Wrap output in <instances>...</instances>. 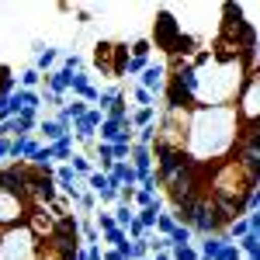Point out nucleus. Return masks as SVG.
<instances>
[{
    "mask_svg": "<svg viewBox=\"0 0 260 260\" xmlns=\"http://www.w3.org/2000/svg\"><path fill=\"white\" fill-rule=\"evenodd\" d=\"M128 49H132V52H128L132 59H149V52H153V45H149V39H136L132 45H128Z\"/></svg>",
    "mask_w": 260,
    "mask_h": 260,
    "instance_id": "dca6fc26",
    "label": "nucleus"
},
{
    "mask_svg": "<svg viewBox=\"0 0 260 260\" xmlns=\"http://www.w3.org/2000/svg\"><path fill=\"white\" fill-rule=\"evenodd\" d=\"M35 132H39V139H45V146H52V142H59L70 136V125H62V121L56 118H42L39 125H35Z\"/></svg>",
    "mask_w": 260,
    "mask_h": 260,
    "instance_id": "7ed1b4c3",
    "label": "nucleus"
},
{
    "mask_svg": "<svg viewBox=\"0 0 260 260\" xmlns=\"http://www.w3.org/2000/svg\"><path fill=\"white\" fill-rule=\"evenodd\" d=\"M149 260H170V250H167V253H153Z\"/></svg>",
    "mask_w": 260,
    "mask_h": 260,
    "instance_id": "cd10ccee",
    "label": "nucleus"
},
{
    "mask_svg": "<svg viewBox=\"0 0 260 260\" xmlns=\"http://www.w3.org/2000/svg\"><path fill=\"white\" fill-rule=\"evenodd\" d=\"M128 146H132V142H111V156H115V163L128 160Z\"/></svg>",
    "mask_w": 260,
    "mask_h": 260,
    "instance_id": "b1692460",
    "label": "nucleus"
},
{
    "mask_svg": "<svg viewBox=\"0 0 260 260\" xmlns=\"http://www.w3.org/2000/svg\"><path fill=\"white\" fill-rule=\"evenodd\" d=\"M14 90V77H11V66H0V101Z\"/></svg>",
    "mask_w": 260,
    "mask_h": 260,
    "instance_id": "aec40b11",
    "label": "nucleus"
},
{
    "mask_svg": "<svg viewBox=\"0 0 260 260\" xmlns=\"http://www.w3.org/2000/svg\"><path fill=\"white\" fill-rule=\"evenodd\" d=\"M170 260H198L194 243H187V246H170Z\"/></svg>",
    "mask_w": 260,
    "mask_h": 260,
    "instance_id": "f3484780",
    "label": "nucleus"
},
{
    "mask_svg": "<svg viewBox=\"0 0 260 260\" xmlns=\"http://www.w3.org/2000/svg\"><path fill=\"white\" fill-rule=\"evenodd\" d=\"M70 80H73V73H66V70H52V73H45V90H49V94H66V90H70Z\"/></svg>",
    "mask_w": 260,
    "mask_h": 260,
    "instance_id": "423d86ee",
    "label": "nucleus"
},
{
    "mask_svg": "<svg viewBox=\"0 0 260 260\" xmlns=\"http://www.w3.org/2000/svg\"><path fill=\"white\" fill-rule=\"evenodd\" d=\"M191 236H194V233H191L187 225H177V229L170 233V246H187V243H191Z\"/></svg>",
    "mask_w": 260,
    "mask_h": 260,
    "instance_id": "6ab92c4d",
    "label": "nucleus"
},
{
    "mask_svg": "<svg viewBox=\"0 0 260 260\" xmlns=\"http://www.w3.org/2000/svg\"><path fill=\"white\" fill-rule=\"evenodd\" d=\"M156 121V108H139L136 115H128V125L132 128H146V125H153Z\"/></svg>",
    "mask_w": 260,
    "mask_h": 260,
    "instance_id": "9b49d317",
    "label": "nucleus"
},
{
    "mask_svg": "<svg viewBox=\"0 0 260 260\" xmlns=\"http://www.w3.org/2000/svg\"><path fill=\"white\" fill-rule=\"evenodd\" d=\"M101 260H125L118 250H111V246H101Z\"/></svg>",
    "mask_w": 260,
    "mask_h": 260,
    "instance_id": "bb28decb",
    "label": "nucleus"
},
{
    "mask_svg": "<svg viewBox=\"0 0 260 260\" xmlns=\"http://www.w3.org/2000/svg\"><path fill=\"white\" fill-rule=\"evenodd\" d=\"M0 233H4V229H0Z\"/></svg>",
    "mask_w": 260,
    "mask_h": 260,
    "instance_id": "c85d7f7f",
    "label": "nucleus"
},
{
    "mask_svg": "<svg viewBox=\"0 0 260 260\" xmlns=\"http://www.w3.org/2000/svg\"><path fill=\"white\" fill-rule=\"evenodd\" d=\"M222 243H225L222 236H205V240H201L198 246H194V250H198V257H201V260H212L215 253H219V246H222Z\"/></svg>",
    "mask_w": 260,
    "mask_h": 260,
    "instance_id": "1a4fd4ad",
    "label": "nucleus"
},
{
    "mask_svg": "<svg viewBox=\"0 0 260 260\" xmlns=\"http://www.w3.org/2000/svg\"><path fill=\"white\" fill-rule=\"evenodd\" d=\"M42 80H45V77H42L39 70H35V66H28V70L21 73V90H35Z\"/></svg>",
    "mask_w": 260,
    "mask_h": 260,
    "instance_id": "2eb2a0df",
    "label": "nucleus"
},
{
    "mask_svg": "<svg viewBox=\"0 0 260 260\" xmlns=\"http://www.w3.org/2000/svg\"><path fill=\"white\" fill-rule=\"evenodd\" d=\"M70 167H73V174L80 180H87L94 174V163H90V156H83V153H73V156H70Z\"/></svg>",
    "mask_w": 260,
    "mask_h": 260,
    "instance_id": "6e6552de",
    "label": "nucleus"
},
{
    "mask_svg": "<svg viewBox=\"0 0 260 260\" xmlns=\"http://www.w3.org/2000/svg\"><path fill=\"white\" fill-rule=\"evenodd\" d=\"M111 219H115L118 229H125L128 222L136 219V208H132V205H115V208H111Z\"/></svg>",
    "mask_w": 260,
    "mask_h": 260,
    "instance_id": "ddd939ff",
    "label": "nucleus"
},
{
    "mask_svg": "<svg viewBox=\"0 0 260 260\" xmlns=\"http://www.w3.org/2000/svg\"><path fill=\"white\" fill-rule=\"evenodd\" d=\"M56 59H59V52H56V49H39V56H35V70L45 77V73L56 66Z\"/></svg>",
    "mask_w": 260,
    "mask_h": 260,
    "instance_id": "9d476101",
    "label": "nucleus"
},
{
    "mask_svg": "<svg viewBox=\"0 0 260 260\" xmlns=\"http://www.w3.org/2000/svg\"><path fill=\"white\" fill-rule=\"evenodd\" d=\"M139 87H142V90H149L153 98H156V90H163V66H160V62H156V66L149 62V66L139 73Z\"/></svg>",
    "mask_w": 260,
    "mask_h": 260,
    "instance_id": "39448f33",
    "label": "nucleus"
},
{
    "mask_svg": "<svg viewBox=\"0 0 260 260\" xmlns=\"http://www.w3.org/2000/svg\"><path fill=\"white\" fill-rule=\"evenodd\" d=\"M146 66H149V59H132V56H128V62H125V73H128V77H136V73H142Z\"/></svg>",
    "mask_w": 260,
    "mask_h": 260,
    "instance_id": "412c9836",
    "label": "nucleus"
},
{
    "mask_svg": "<svg viewBox=\"0 0 260 260\" xmlns=\"http://www.w3.org/2000/svg\"><path fill=\"white\" fill-rule=\"evenodd\" d=\"M49 156H52V160H70V156H73V139L66 136V139L52 142V146H49Z\"/></svg>",
    "mask_w": 260,
    "mask_h": 260,
    "instance_id": "f8f14e48",
    "label": "nucleus"
},
{
    "mask_svg": "<svg viewBox=\"0 0 260 260\" xmlns=\"http://www.w3.org/2000/svg\"><path fill=\"white\" fill-rule=\"evenodd\" d=\"M174 229H177L174 215H170V212H160V215H156V225H153V233H156V236H167V240H170V233H174Z\"/></svg>",
    "mask_w": 260,
    "mask_h": 260,
    "instance_id": "4468645a",
    "label": "nucleus"
},
{
    "mask_svg": "<svg viewBox=\"0 0 260 260\" xmlns=\"http://www.w3.org/2000/svg\"><path fill=\"white\" fill-rule=\"evenodd\" d=\"M163 212V205H149V208H139L136 212V222H139L146 233H153V225H156V215Z\"/></svg>",
    "mask_w": 260,
    "mask_h": 260,
    "instance_id": "0eeeda50",
    "label": "nucleus"
},
{
    "mask_svg": "<svg viewBox=\"0 0 260 260\" xmlns=\"http://www.w3.org/2000/svg\"><path fill=\"white\" fill-rule=\"evenodd\" d=\"M11 156V136H0V163H7Z\"/></svg>",
    "mask_w": 260,
    "mask_h": 260,
    "instance_id": "a878e982",
    "label": "nucleus"
},
{
    "mask_svg": "<svg viewBox=\"0 0 260 260\" xmlns=\"http://www.w3.org/2000/svg\"><path fill=\"white\" fill-rule=\"evenodd\" d=\"M108 229H115L111 212H98V236H101V233H108Z\"/></svg>",
    "mask_w": 260,
    "mask_h": 260,
    "instance_id": "5701e85b",
    "label": "nucleus"
},
{
    "mask_svg": "<svg viewBox=\"0 0 260 260\" xmlns=\"http://www.w3.org/2000/svg\"><path fill=\"white\" fill-rule=\"evenodd\" d=\"M236 118L246 132H260V70L250 73L236 98Z\"/></svg>",
    "mask_w": 260,
    "mask_h": 260,
    "instance_id": "f257e3e1",
    "label": "nucleus"
},
{
    "mask_svg": "<svg viewBox=\"0 0 260 260\" xmlns=\"http://www.w3.org/2000/svg\"><path fill=\"white\" fill-rule=\"evenodd\" d=\"M42 142L35 136H18V139H11V156L7 160H31L35 153H39Z\"/></svg>",
    "mask_w": 260,
    "mask_h": 260,
    "instance_id": "20e7f679",
    "label": "nucleus"
},
{
    "mask_svg": "<svg viewBox=\"0 0 260 260\" xmlns=\"http://www.w3.org/2000/svg\"><path fill=\"white\" fill-rule=\"evenodd\" d=\"M240 260H243V257H240Z\"/></svg>",
    "mask_w": 260,
    "mask_h": 260,
    "instance_id": "c756f323",
    "label": "nucleus"
},
{
    "mask_svg": "<svg viewBox=\"0 0 260 260\" xmlns=\"http://www.w3.org/2000/svg\"><path fill=\"white\" fill-rule=\"evenodd\" d=\"M240 257H243V253H240V246H236V243H229V240H225V243L219 246V253H215L212 260H240Z\"/></svg>",
    "mask_w": 260,
    "mask_h": 260,
    "instance_id": "a211bd4d",
    "label": "nucleus"
},
{
    "mask_svg": "<svg viewBox=\"0 0 260 260\" xmlns=\"http://www.w3.org/2000/svg\"><path fill=\"white\" fill-rule=\"evenodd\" d=\"M94 205H98V198H94L90 191H83L80 198H77V208H80V212H94Z\"/></svg>",
    "mask_w": 260,
    "mask_h": 260,
    "instance_id": "4be33fe9",
    "label": "nucleus"
},
{
    "mask_svg": "<svg viewBox=\"0 0 260 260\" xmlns=\"http://www.w3.org/2000/svg\"><path fill=\"white\" fill-rule=\"evenodd\" d=\"M136 101H139L142 108H156V104H153V101H156V98H153L149 90H142V87H136Z\"/></svg>",
    "mask_w": 260,
    "mask_h": 260,
    "instance_id": "393cba45",
    "label": "nucleus"
},
{
    "mask_svg": "<svg viewBox=\"0 0 260 260\" xmlns=\"http://www.w3.org/2000/svg\"><path fill=\"white\" fill-rule=\"evenodd\" d=\"M125 62H128V45L125 42H98L94 45V66L101 70V77L121 80L125 77Z\"/></svg>",
    "mask_w": 260,
    "mask_h": 260,
    "instance_id": "f03ea898",
    "label": "nucleus"
}]
</instances>
